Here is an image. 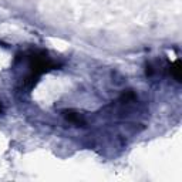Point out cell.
<instances>
[{"label": "cell", "mask_w": 182, "mask_h": 182, "mask_svg": "<svg viewBox=\"0 0 182 182\" xmlns=\"http://www.w3.org/2000/svg\"><path fill=\"white\" fill-rule=\"evenodd\" d=\"M67 120L71 121V122H80V121H81V117H80V114H75V112L68 111V112H67Z\"/></svg>", "instance_id": "1"}, {"label": "cell", "mask_w": 182, "mask_h": 182, "mask_svg": "<svg viewBox=\"0 0 182 182\" xmlns=\"http://www.w3.org/2000/svg\"><path fill=\"white\" fill-rule=\"evenodd\" d=\"M172 71H174V77L176 78V81H179V63L176 61L175 65L172 67Z\"/></svg>", "instance_id": "2"}, {"label": "cell", "mask_w": 182, "mask_h": 182, "mask_svg": "<svg viewBox=\"0 0 182 182\" xmlns=\"http://www.w3.org/2000/svg\"><path fill=\"white\" fill-rule=\"evenodd\" d=\"M0 111H2V105H0Z\"/></svg>", "instance_id": "3"}]
</instances>
